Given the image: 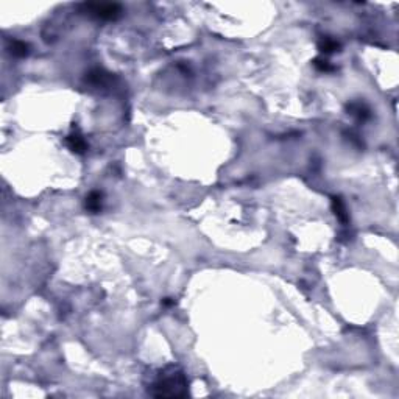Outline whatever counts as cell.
Listing matches in <instances>:
<instances>
[{
  "label": "cell",
  "instance_id": "obj_7",
  "mask_svg": "<svg viewBox=\"0 0 399 399\" xmlns=\"http://www.w3.org/2000/svg\"><path fill=\"white\" fill-rule=\"evenodd\" d=\"M318 48H320L323 53H334V52H337L338 48H340V44H338V42L334 41V39L325 38V39H321V41H320Z\"/></svg>",
  "mask_w": 399,
  "mask_h": 399
},
{
  "label": "cell",
  "instance_id": "obj_6",
  "mask_svg": "<svg viewBox=\"0 0 399 399\" xmlns=\"http://www.w3.org/2000/svg\"><path fill=\"white\" fill-rule=\"evenodd\" d=\"M10 53L16 58H23L30 53V47L22 41H13L10 46Z\"/></svg>",
  "mask_w": 399,
  "mask_h": 399
},
{
  "label": "cell",
  "instance_id": "obj_8",
  "mask_svg": "<svg viewBox=\"0 0 399 399\" xmlns=\"http://www.w3.org/2000/svg\"><path fill=\"white\" fill-rule=\"evenodd\" d=\"M313 66L317 67L320 72H332L334 70V66H330V63L325 58H317L313 59Z\"/></svg>",
  "mask_w": 399,
  "mask_h": 399
},
{
  "label": "cell",
  "instance_id": "obj_1",
  "mask_svg": "<svg viewBox=\"0 0 399 399\" xmlns=\"http://www.w3.org/2000/svg\"><path fill=\"white\" fill-rule=\"evenodd\" d=\"M156 388H159V392L155 393L156 396H181L186 393V380L183 375H173L168 379H161Z\"/></svg>",
  "mask_w": 399,
  "mask_h": 399
},
{
  "label": "cell",
  "instance_id": "obj_4",
  "mask_svg": "<svg viewBox=\"0 0 399 399\" xmlns=\"http://www.w3.org/2000/svg\"><path fill=\"white\" fill-rule=\"evenodd\" d=\"M332 211L335 217L340 220L342 223H348V220H350V215H348L346 212V208H345V203L340 197H332Z\"/></svg>",
  "mask_w": 399,
  "mask_h": 399
},
{
  "label": "cell",
  "instance_id": "obj_2",
  "mask_svg": "<svg viewBox=\"0 0 399 399\" xmlns=\"http://www.w3.org/2000/svg\"><path fill=\"white\" fill-rule=\"evenodd\" d=\"M83 6L89 14L103 21H114L122 13V8L116 3H86Z\"/></svg>",
  "mask_w": 399,
  "mask_h": 399
},
{
  "label": "cell",
  "instance_id": "obj_3",
  "mask_svg": "<svg viewBox=\"0 0 399 399\" xmlns=\"http://www.w3.org/2000/svg\"><path fill=\"white\" fill-rule=\"evenodd\" d=\"M66 145L69 147L73 153H76V155H83V153H86V150H88L86 141H84V138L76 130L72 131L66 138Z\"/></svg>",
  "mask_w": 399,
  "mask_h": 399
},
{
  "label": "cell",
  "instance_id": "obj_5",
  "mask_svg": "<svg viewBox=\"0 0 399 399\" xmlns=\"http://www.w3.org/2000/svg\"><path fill=\"white\" fill-rule=\"evenodd\" d=\"M101 198H103V193L92 190L86 197V209L91 212H98L101 209Z\"/></svg>",
  "mask_w": 399,
  "mask_h": 399
},
{
  "label": "cell",
  "instance_id": "obj_9",
  "mask_svg": "<svg viewBox=\"0 0 399 399\" xmlns=\"http://www.w3.org/2000/svg\"><path fill=\"white\" fill-rule=\"evenodd\" d=\"M350 111H351V114L357 116L359 118H367V117L370 116V111H368V109L365 108L363 105H360V103H357V105H351V106H350Z\"/></svg>",
  "mask_w": 399,
  "mask_h": 399
}]
</instances>
